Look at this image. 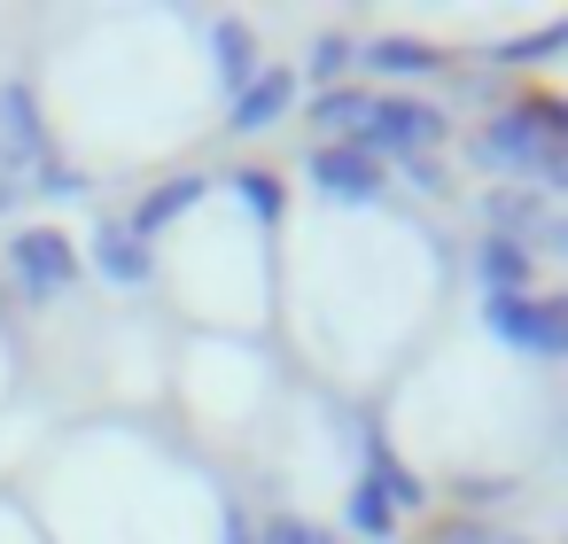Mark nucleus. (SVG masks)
<instances>
[{
    "label": "nucleus",
    "mask_w": 568,
    "mask_h": 544,
    "mask_svg": "<svg viewBox=\"0 0 568 544\" xmlns=\"http://www.w3.org/2000/svg\"><path fill=\"white\" fill-rule=\"evenodd\" d=\"M444 141H452V110L428 102V94H389V86L366 102V125L351 133V148H366V156L389 164V172L413 164V156H436Z\"/></svg>",
    "instance_id": "f257e3e1"
},
{
    "label": "nucleus",
    "mask_w": 568,
    "mask_h": 544,
    "mask_svg": "<svg viewBox=\"0 0 568 544\" xmlns=\"http://www.w3.org/2000/svg\"><path fill=\"white\" fill-rule=\"evenodd\" d=\"M483 335H490L498 350H514V358L568 366V296H545V288L498 296V304H483Z\"/></svg>",
    "instance_id": "f03ea898"
},
{
    "label": "nucleus",
    "mask_w": 568,
    "mask_h": 544,
    "mask_svg": "<svg viewBox=\"0 0 568 544\" xmlns=\"http://www.w3.org/2000/svg\"><path fill=\"white\" fill-rule=\"evenodd\" d=\"M467 156H475L498 187H537V179H545V164H552L560 148L529 125V110H521V102H506V110H490V117L467 133Z\"/></svg>",
    "instance_id": "7ed1b4c3"
},
{
    "label": "nucleus",
    "mask_w": 568,
    "mask_h": 544,
    "mask_svg": "<svg viewBox=\"0 0 568 544\" xmlns=\"http://www.w3.org/2000/svg\"><path fill=\"white\" fill-rule=\"evenodd\" d=\"M0 273H9L17 304H63V296L79 288L87 257H79V242H71V234H55V226H17L9 257H0Z\"/></svg>",
    "instance_id": "20e7f679"
},
{
    "label": "nucleus",
    "mask_w": 568,
    "mask_h": 544,
    "mask_svg": "<svg viewBox=\"0 0 568 544\" xmlns=\"http://www.w3.org/2000/svg\"><path fill=\"white\" fill-rule=\"evenodd\" d=\"M55 133H48V110H40V86L32 79H0V179L32 187L40 172H55Z\"/></svg>",
    "instance_id": "39448f33"
},
{
    "label": "nucleus",
    "mask_w": 568,
    "mask_h": 544,
    "mask_svg": "<svg viewBox=\"0 0 568 544\" xmlns=\"http://www.w3.org/2000/svg\"><path fill=\"white\" fill-rule=\"evenodd\" d=\"M304 179H312V195H320V203H335V211H366V203H382V195H389V164H374V156H366V148H351V141H312Z\"/></svg>",
    "instance_id": "423d86ee"
},
{
    "label": "nucleus",
    "mask_w": 568,
    "mask_h": 544,
    "mask_svg": "<svg viewBox=\"0 0 568 544\" xmlns=\"http://www.w3.org/2000/svg\"><path fill=\"white\" fill-rule=\"evenodd\" d=\"M296 102H304V79H296L288 63H265V71L226 102V141H265V133H281V125L296 117Z\"/></svg>",
    "instance_id": "0eeeda50"
},
{
    "label": "nucleus",
    "mask_w": 568,
    "mask_h": 544,
    "mask_svg": "<svg viewBox=\"0 0 568 544\" xmlns=\"http://www.w3.org/2000/svg\"><path fill=\"white\" fill-rule=\"evenodd\" d=\"M358 71L389 79V94H405L413 79H452V55L420 32H382V40H358Z\"/></svg>",
    "instance_id": "6e6552de"
},
{
    "label": "nucleus",
    "mask_w": 568,
    "mask_h": 544,
    "mask_svg": "<svg viewBox=\"0 0 568 544\" xmlns=\"http://www.w3.org/2000/svg\"><path fill=\"white\" fill-rule=\"evenodd\" d=\"M475 211H483V234L521 242V249H537V242H545V226H552V203H545L537 187H483V195H475Z\"/></svg>",
    "instance_id": "1a4fd4ad"
},
{
    "label": "nucleus",
    "mask_w": 568,
    "mask_h": 544,
    "mask_svg": "<svg viewBox=\"0 0 568 544\" xmlns=\"http://www.w3.org/2000/svg\"><path fill=\"white\" fill-rule=\"evenodd\" d=\"M203 55H211V79H219V94H226V102H234V94L265 71L257 32H250L242 17H211V24H203Z\"/></svg>",
    "instance_id": "9d476101"
},
{
    "label": "nucleus",
    "mask_w": 568,
    "mask_h": 544,
    "mask_svg": "<svg viewBox=\"0 0 568 544\" xmlns=\"http://www.w3.org/2000/svg\"><path fill=\"white\" fill-rule=\"evenodd\" d=\"M87 265H94L110 288H149V280H156V257H149V242H141L125 218H102V226H94Z\"/></svg>",
    "instance_id": "9b49d317"
},
{
    "label": "nucleus",
    "mask_w": 568,
    "mask_h": 544,
    "mask_svg": "<svg viewBox=\"0 0 568 544\" xmlns=\"http://www.w3.org/2000/svg\"><path fill=\"white\" fill-rule=\"evenodd\" d=\"M203 195H211V179H203V172H172V179H156V187L125 211V226H133L141 242H156V234H164V226H180Z\"/></svg>",
    "instance_id": "f8f14e48"
},
{
    "label": "nucleus",
    "mask_w": 568,
    "mask_h": 544,
    "mask_svg": "<svg viewBox=\"0 0 568 544\" xmlns=\"http://www.w3.org/2000/svg\"><path fill=\"white\" fill-rule=\"evenodd\" d=\"M475 288H483V304H498V296H529V288H537V249L483 234V242H475Z\"/></svg>",
    "instance_id": "ddd939ff"
},
{
    "label": "nucleus",
    "mask_w": 568,
    "mask_h": 544,
    "mask_svg": "<svg viewBox=\"0 0 568 544\" xmlns=\"http://www.w3.org/2000/svg\"><path fill=\"white\" fill-rule=\"evenodd\" d=\"M397 521H405V513H397V497H389L382 482H366V474H358V482H351V497H343V544H351V536H358V544H389V536H397Z\"/></svg>",
    "instance_id": "4468645a"
},
{
    "label": "nucleus",
    "mask_w": 568,
    "mask_h": 544,
    "mask_svg": "<svg viewBox=\"0 0 568 544\" xmlns=\"http://www.w3.org/2000/svg\"><path fill=\"white\" fill-rule=\"evenodd\" d=\"M358 474H366V482H382V490L397 497V513H420V505H428V482H420V474H413L382 435H366V443H358Z\"/></svg>",
    "instance_id": "2eb2a0df"
},
{
    "label": "nucleus",
    "mask_w": 568,
    "mask_h": 544,
    "mask_svg": "<svg viewBox=\"0 0 568 544\" xmlns=\"http://www.w3.org/2000/svg\"><path fill=\"white\" fill-rule=\"evenodd\" d=\"M366 102H374V86H327V94H312V102H304V117H312V133H320V141H327V133H335V141H351V133L366 125Z\"/></svg>",
    "instance_id": "dca6fc26"
},
{
    "label": "nucleus",
    "mask_w": 568,
    "mask_h": 544,
    "mask_svg": "<svg viewBox=\"0 0 568 544\" xmlns=\"http://www.w3.org/2000/svg\"><path fill=\"white\" fill-rule=\"evenodd\" d=\"M351 71H358V40L351 32H320L304 48V71L296 79H312V94H327V86H351Z\"/></svg>",
    "instance_id": "f3484780"
},
{
    "label": "nucleus",
    "mask_w": 568,
    "mask_h": 544,
    "mask_svg": "<svg viewBox=\"0 0 568 544\" xmlns=\"http://www.w3.org/2000/svg\"><path fill=\"white\" fill-rule=\"evenodd\" d=\"M552 55H568V17H552V24H537V32H514V40L490 48L498 71H537V63H552Z\"/></svg>",
    "instance_id": "a211bd4d"
},
{
    "label": "nucleus",
    "mask_w": 568,
    "mask_h": 544,
    "mask_svg": "<svg viewBox=\"0 0 568 544\" xmlns=\"http://www.w3.org/2000/svg\"><path fill=\"white\" fill-rule=\"evenodd\" d=\"M226 187H234V203H242V211H250V218H257L265 234L281 226V211H288V187H281L273 172H234Z\"/></svg>",
    "instance_id": "6ab92c4d"
},
{
    "label": "nucleus",
    "mask_w": 568,
    "mask_h": 544,
    "mask_svg": "<svg viewBox=\"0 0 568 544\" xmlns=\"http://www.w3.org/2000/svg\"><path fill=\"white\" fill-rule=\"evenodd\" d=\"M257 536H265V544H343V528H327V521H312V513H288V505H273V513L257 521Z\"/></svg>",
    "instance_id": "aec40b11"
},
{
    "label": "nucleus",
    "mask_w": 568,
    "mask_h": 544,
    "mask_svg": "<svg viewBox=\"0 0 568 544\" xmlns=\"http://www.w3.org/2000/svg\"><path fill=\"white\" fill-rule=\"evenodd\" d=\"M521 110H529V125H537L552 148H568V94H521Z\"/></svg>",
    "instance_id": "412c9836"
},
{
    "label": "nucleus",
    "mask_w": 568,
    "mask_h": 544,
    "mask_svg": "<svg viewBox=\"0 0 568 544\" xmlns=\"http://www.w3.org/2000/svg\"><path fill=\"white\" fill-rule=\"evenodd\" d=\"M32 187H40V203H87V195H94V179H87V172H71V164L40 172Z\"/></svg>",
    "instance_id": "4be33fe9"
},
{
    "label": "nucleus",
    "mask_w": 568,
    "mask_h": 544,
    "mask_svg": "<svg viewBox=\"0 0 568 544\" xmlns=\"http://www.w3.org/2000/svg\"><path fill=\"white\" fill-rule=\"evenodd\" d=\"M219 544H265V536H257V513H250L242 497L219 505Z\"/></svg>",
    "instance_id": "5701e85b"
},
{
    "label": "nucleus",
    "mask_w": 568,
    "mask_h": 544,
    "mask_svg": "<svg viewBox=\"0 0 568 544\" xmlns=\"http://www.w3.org/2000/svg\"><path fill=\"white\" fill-rule=\"evenodd\" d=\"M397 172H405L420 195H452V179H444V164H436V156H413V164H397ZM397 172H389V179H397Z\"/></svg>",
    "instance_id": "b1692460"
},
{
    "label": "nucleus",
    "mask_w": 568,
    "mask_h": 544,
    "mask_svg": "<svg viewBox=\"0 0 568 544\" xmlns=\"http://www.w3.org/2000/svg\"><path fill=\"white\" fill-rule=\"evenodd\" d=\"M537 195H545V203H560V211H568V148H560V156H552V164H545V179H537Z\"/></svg>",
    "instance_id": "393cba45"
},
{
    "label": "nucleus",
    "mask_w": 568,
    "mask_h": 544,
    "mask_svg": "<svg viewBox=\"0 0 568 544\" xmlns=\"http://www.w3.org/2000/svg\"><path fill=\"white\" fill-rule=\"evenodd\" d=\"M506 490H514V482H498V474H467V482H459V497H506Z\"/></svg>",
    "instance_id": "a878e982"
},
{
    "label": "nucleus",
    "mask_w": 568,
    "mask_h": 544,
    "mask_svg": "<svg viewBox=\"0 0 568 544\" xmlns=\"http://www.w3.org/2000/svg\"><path fill=\"white\" fill-rule=\"evenodd\" d=\"M537 249H552V257L568 265V211H552V226H545V242H537Z\"/></svg>",
    "instance_id": "bb28decb"
},
{
    "label": "nucleus",
    "mask_w": 568,
    "mask_h": 544,
    "mask_svg": "<svg viewBox=\"0 0 568 544\" xmlns=\"http://www.w3.org/2000/svg\"><path fill=\"white\" fill-rule=\"evenodd\" d=\"M483 544H529V536H506V528H490V536H483Z\"/></svg>",
    "instance_id": "cd10ccee"
},
{
    "label": "nucleus",
    "mask_w": 568,
    "mask_h": 544,
    "mask_svg": "<svg viewBox=\"0 0 568 544\" xmlns=\"http://www.w3.org/2000/svg\"><path fill=\"white\" fill-rule=\"evenodd\" d=\"M9 195H17V179H0V203H9Z\"/></svg>",
    "instance_id": "c85d7f7f"
}]
</instances>
